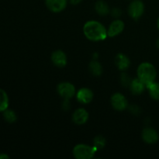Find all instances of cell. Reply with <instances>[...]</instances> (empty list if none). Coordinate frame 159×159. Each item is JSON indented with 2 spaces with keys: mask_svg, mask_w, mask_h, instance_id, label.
I'll use <instances>...</instances> for the list:
<instances>
[{
  "mask_svg": "<svg viewBox=\"0 0 159 159\" xmlns=\"http://www.w3.org/2000/svg\"><path fill=\"white\" fill-rule=\"evenodd\" d=\"M89 71L95 76H99L102 73V67L99 61L96 60L92 61L89 65Z\"/></svg>",
  "mask_w": 159,
  "mask_h": 159,
  "instance_id": "2e32d148",
  "label": "cell"
},
{
  "mask_svg": "<svg viewBox=\"0 0 159 159\" xmlns=\"http://www.w3.org/2000/svg\"><path fill=\"white\" fill-rule=\"evenodd\" d=\"M89 119V113L83 108L77 109L72 115V120L75 124L82 125L85 124Z\"/></svg>",
  "mask_w": 159,
  "mask_h": 159,
  "instance_id": "7c38bea8",
  "label": "cell"
},
{
  "mask_svg": "<svg viewBox=\"0 0 159 159\" xmlns=\"http://www.w3.org/2000/svg\"><path fill=\"white\" fill-rule=\"evenodd\" d=\"M146 85L144 83H143L139 79H134L131 80V82L130 84V89L131 93L134 95H140L144 92Z\"/></svg>",
  "mask_w": 159,
  "mask_h": 159,
  "instance_id": "5bb4252c",
  "label": "cell"
},
{
  "mask_svg": "<svg viewBox=\"0 0 159 159\" xmlns=\"http://www.w3.org/2000/svg\"><path fill=\"white\" fill-rule=\"evenodd\" d=\"M144 11V5L141 0H134L128 6V13L134 20L141 18Z\"/></svg>",
  "mask_w": 159,
  "mask_h": 159,
  "instance_id": "277c9868",
  "label": "cell"
},
{
  "mask_svg": "<svg viewBox=\"0 0 159 159\" xmlns=\"http://www.w3.org/2000/svg\"><path fill=\"white\" fill-rule=\"evenodd\" d=\"M51 61L55 66L58 68H63L67 65V56L64 51L61 50L54 51L51 54Z\"/></svg>",
  "mask_w": 159,
  "mask_h": 159,
  "instance_id": "9c48e42d",
  "label": "cell"
},
{
  "mask_svg": "<svg viewBox=\"0 0 159 159\" xmlns=\"http://www.w3.org/2000/svg\"><path fill=\"white\" fill-rule=\"evenodd\" d=\"M78 101L82 104H88L93 99V93L90 89L82 88L76 93Z\"/></svg>",
  "mask_w": 159,
  "mask_h": 159,
  "instance_id": "ba28073f",
  "label": "cell"
},
{
  "mask_svg": "<svg viewBox=\"0 0 159 159\" xmlns=\"http://www.w3.org/2000/svg\"><path fill=\"white\" fill-rule=\"evenodd\" d=\"M83 33L86 38L92 41H101L108 37L105 26L96 20L86 22L83 26Z\"/></svg>",
  "mask_w": 159,
  "mask_h": 159,
  "instance_id": "6da1fadb",
  "label": "cell"
},
{
  "mask_svg": "<svg viewBox=\"0 0 159 159\" xmlns=\"http://www.w3.org/2000/svg\"><path fill=\"white\" fill-rule=\"evenodd\" d=\"M121 82L124 86H130L131 80H130V78L129 77L128 75L126 74V73H123L121 75Z\"/></svg>",
  "mask_w": 159,
  "mask_h": 159,
  "instance_id": "44dd1931",
  "label": "cell"
},
{
  "mask_svg": "<svg viewBox=\"0 0 159 159\" xmlns=\"http://www.w3.org/2000/svg\"><path fill=\"white\" fill-rule=\"evenodd\" d=\"M95 9H96V12L100 16H106L110 12L109 6L107 2L102 0H99L96 2V5H95Z\"/></svg>",
  "mask_w": 159,
  "mask_h": 159,
  "instance_id": "9a60e30c",
  "label": "cell"
},
{
  "mask_svg": "<svg viewBox=\"0 0 159 159\" xmlns=\"http://www.w3.org/2000/svg\"><path fill=\"white\" fill-rule=\"evenodd\" d=\"M93 147L96 149V150H101V149L103 148L106 145V139L102 136H96L94 138V141H93Z\"/></svg>",
  "mask_w": 159,
  "mask_h": 159,
  "instance_id": "ffe728a7",
  "label": "cell"
},
{
  "mask_svg": "<svg viewBox=\"0 0 159 159\" xmlns=\"http://www.w3.org/2000/svg\"><path fill=\"white\" fill-rule=\"evenodd\" d=\"M157 47H158V48L159 49V38H158V40H157Z\"/></svg>",
  "mask_w": 159,
  "mask_h": 159,
  "instance_id": "4316f807",
  "label": "cell"
},
{
  "mask_svg": "<svg viewBox=\"0 0 159 159\" xmlns=\"http://www.w3.org/2000/svg\"><path fill=\"white\" fill-rule=\"evenodd\" d=\"M3 117H4L5 120L9 124L15 123L17 120V116L15 112L9 109H6L5 111H3Z\"/></svg>",
  "mask_w": 159,
  "mask_h": 159,
  "instance_id": "d6986e66",
  "label": "cell"
},
{
  "mask_svg": "<svg viewBox=\"0 0 159 159\" xmlns=\"http://www.w3.org/2000/svg\"><path fill=\"white\" fill-rule=\"evenodd\" d=\"M111 13L113 17H116V18H117V17L120 16L122 12H121L120 9H118V8H114V9H113V10L111 11Z\"/></svg>",
  "mask_w": 159,
  "mask_h": 159,
  "instance_id": "7402d4cb",
  "label": "cell"
},
{
  "mask_svg": "<svg viewBox=\"0 0 159 159\" xmlns=\"http://www.w3.org/2000/svg\"><path fill=\"white\" fill-rule=\"evenodd\" d=\"M57 91L62 98L66 99H71L75 94V88L74 85L67 82L58 84L57 86Z\"/></svg>",
  "mask_w": 159,
  "mask_h": 159,
  "instance_id": "5b68a950",
  "label": "cell"
},
{
  "mask_svg": "<svg viewBox=\"0 0 159 159\" xmlns=\"http://www.w3.org/2000/svg\"><path fill=\"white\" fill-rule=\"evenodd\" d=\"M156 75V69L152 64L144 62L138 66V78L146 86L155 82Z\"/></svg>",
  "mask_w": 159,
  "mask_h": 159,
  "instance_id": "7a4b0ae2",
  "label": "cell"
},
{
  "mask_svg": "<svg viewBox=\"0 0 159 159\" xmlns=\"http://www.w3.org/2000/svg\"><path fill=\"white\" fill-rule=\"evenodd\" d=\"M61 107H62V109H63L64 110H69L70 107H71V104H70L69 99H65V101H64V102L62 103Z\"/></svg>",
  "mask_w": 159,
  "mask_h": 159,
  "instance_id": "603a6c76",
  "label": "cell"
},
{
  "mask_svg": "<svg viewBox=\"0 0 159 159\" xmlns=\"http://www.w3.org/2000/svg\"><path fill=\"white\" fill-rule=\"evenodd\" d=\"M115 63L120 71H126L130 67V61L127 55L120 53L116 56Z\"/></svg>",
  "mask_w": 159,
  "mask_h": 159,
  "instance_id": "4fadbf2b",
  "label": "cell"
},
{
  "mask_svg": "<svg viewBox=\"0 0 159 159\" xmlns=\"http://www.w3.org/2000/svg\"><path fill=\"white\" fill-rule=\"evenodd\" d=\"M142 139L147 144H155L159 139L158 132L152 127L144 128L142 131Z\"/></svg>",
  "mask_w": 159,
  "mask_h": 159,
  "instance_id": "30bf717a",
  "label": "cell"
},
{
  "mask_svg": "<svg viewBox=\"0 0 159 159\" xmlns=\"http://www.w3.org/2000/svg\"><path fill=\"white\" fill-rule=\"evenodd\" d=\"M6 158H9V155H6L4 153H0V159H6Z\"/></svg>",
  "mask_w": 159,
  "mask_h": 159,
  "instance_id": "484cf974",
  "label": "cell"
},
{
  "mask_svg": "<svg viewBox=\"0 0 159 159\" xmlns=\"http://www.w3.org/2000/svg\"><path fill=\"white\" fill-rule=\"evenodd\" d=\"M157 26H158V30H159V18H158V22H157Z\"/></svg>",
  "mask_w": 159,
  "mask_h": 159,
  "instance_id": "83f0119b",
  "label": "cell"
},
{
  "mask_svg": "<svg viewBox=\"0 0 159 159\" xmlns=\"http://www.w3.org/2000/svg\"><path fill=\"white\" fill-rule=\"evenodd\" d=\"M111 105L117 111H123L128 107V102L125 96L120 93H114L112 96Z\"/></svg>",
  "mask_w": 159,
  "mask_h": 159,
  "instance_id": "8992f818",
  "label": "cell"
},
{
  "mask_svg": "<svg viewBox=\"0 0 159 159\" xmlns=\"http://www.w3.org/2000/svg\"><path fill=\"white\" fill-rule=\"evenodd\" d=\"M82 0H69L70 3L72 5H78L82 2Z\"/></svg>",
  "mask_w": 159,
  "mask_h": 159,
  "instance_id": "d4e9b609",
  "label": "cell"
},
{
  "mask_svg": "<svg viewBox=\"0 0 159 159\" xmlns=\"http://www.w3.org/2000/svg\"><path fill=\"white\" fill-rule=\"evenodd\" d=\"M147 88L148 89L151 97L155 100H159V83L154 82L148 85Z\"/></svg>",
  "mask_w": 159,
  "mask_h": 159,
  "instance_id": "ac0fdd59",
  "label": "cell"
},
{
  "mask_svg": "<svg viewBox=\"0 0 159 159\" xmlns=\"http://www.w3.org/2000/svg\"><path fill=\"white\" fill-rule=\"evenodd\" d=\"M9 107V97L6 91L0 89V112H3Z\"/></svg>",
  "mask_w": 159,
  "mask_h": 159,
  "instance_id": "e0dca14e",
  "label": "cell"
},
{
  "mask_svg": "<svg viewBox=\"0 0 159 159\" xmlns=\"http://www.w3.org/2000/svg\"><path fill=\"white\" fill-rule=\"evenodd\" d=\"M124 29V23L122 20H116L111 23L107 29V35L110 37H114L123 32Z\"/></svg>",
  "mask_w": 159,
  "mask_h": 159,
  "instance_id": "8fae6325",
  "label": "cell"
},
{
  "mask_svg": "<svg viewBox=\"0 0 159 159\" xmlns=\"http://www.w3.org/2000/svg\"><path fill=\"white\" fill-rule=\"evenodd\" d=\"M67 0H45L47 8L53 12H60L67 6Z\"/></svg>",
  "mask_w": 159,
  "mask_h": 159,
  "instance_id": "52a82bcc",
  "label": "cell"
},
{
  "mask_svg": "<svg viewBox=\"0 0 159 159\" xmlns=\"http://www.w3.org/2000/svg\"><path fill=\"white\" fill-rule=\"evenodd\" d=\"M129 109H130V112H131V113H133L134 114L138 115V113H139V112H140V109H139V107H138V106L132 105V106H130V107H129Z\"/></svg>",
  "mask_w": 159,
  "mask_h": 159,
  "instance_id": "cb8c5ba5",
  "label": "cell"
},
{
  "mask_svg": "<svg viewBox=\"0 0 159 159\" xmlns=\"http://www.w3.org/2000/svg\"><path fill=\"white\" fill-rule=\"evenodd\" d=\"M96 151L94 147L85 144H79L73 149V155L78 159H90L94 157Z\"/></svg>",
  "mask_w": 159,
  "mask_h": 159,
  "instance_id": "3957f363",
  "label": "cell"
}]
</instances>
